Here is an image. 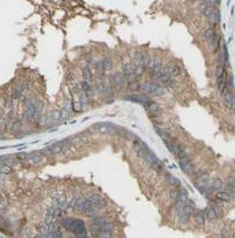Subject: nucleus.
<instances>
[{
    "instance_id": "obj_6",
    "label": "nucleus",
    "mask_w": 235,
    "mask_h": 238,
    "mask_svg": "<svg viewBox=\"0 0 235 238\" xmlns=\"http://www.w3.org/2000/svg\"><path fill=\"white\" fill-rule=\"evenodd\" d=\"M35 100L34 99H31L29 102H26V107H25V110H24L23 113V118L25 120H30V119H33V116H34V104H35Z\"/></svg>"
},
{
    "instance_id": "obj_19",
    "label": "nucleus",
    "mask_w": 235,
    "mask_h": 238,
    "mask_svg": "<svg viewBox=\"0 0 235 238\" xmlns=\"http://www.w3.org/2000/svg\"><path fill=\"white\" fill-rule=\"evenodd\" d=\"M62 212H63V211H62V209H60V208H59L58 205L53 204L51 208H49V209H48V212H47V213L56 218V217H58V215L62 214Z\"/></svg>"
},
{
    "instance_id": "obj_44",
    "label": "nucleus",
    "mask_w": 235,
    "mask_h": 238,
    "mask_svg": "<svg viewBox=\"0 0 235 238\" xmlns=\"http://www.w3.org/2000/svg\"><path fill=\"white\" fill-rule=\"evenodd\" d=\"M111 93H113V91H111V87H110V86H107V87L105 89V94H106V96L108 98L109 95H111Z\"/></svg>"
},
{
    "instance_id": "obj_43",
    "label": "nucleus",
    "mask_w": 235,
    "mask_h": 238,
    "mask_svg": "<svg viewBox=\"0 0 235 238\" xmlns=\"http://www.w3.org/2000/svg\"><path fill=\"white\" fill-rule=\"evenodd\" d=\"M5 106H6L7 109H12V108H13V98H10V99H7Z\"/></svg>"
},
{
    "instance_id": "obj_13",
    "label": "nucleus",
    "mask_w": 235,
    "mask_h": 238,
    "mask_svg": "<svg viewBox=\"0 0 235 238\" xmlns=\"http://www.w3.org/2000/svg\"><path fill=\"white\" fill-rule=\"evenodd\" d=\"M150 66H151V74L160 72L162 69V60L160 58H156L153 61L150 62Z\"/></svg>"
},
{
    "instance_id": "obj_18",
    "label": "nucleus",
    "mask_w": 235,
    "mask_h": 238,
    "mask_svg": "<svg viewBox=\"0 0 235 238\" xmlns=\"http://www.w3.org/2000/svg\"><path fill=\"white\" fill-rule=\"evenodd\" d=\"M57 205L62 209V211H65L69 206V200H67L66 196H60L57 198Z\"/></svg>"
},
{
    "instance_id": "obj_29",
    "label": "nucleus",
    "mask_w": 235,
    "mask_h": 238,
    "mask_svg": "<svg viewBox=\"0 0 235 238\" xmlns=\"http://www.w3.org/2000/svg\"><path fill=\"white\" fill-rule=\"evenodd\" d=\"M144 69H145V68H144L142 65H135V67H134V69H133V74H134L135 76L140 77V76L143 75Z\"/></svg>"
},
{
    "instance_id": "obj_33",
    "label": "nucleus",
    "mask_w": 235,
    "mask_h": 238,
    "mask_svg": "<svg viewBox=\"0 0 235 238\" xmlns=\"http://www.w3.org/2000/svg\"><path fill=\"white\" fill-rule=\"evenodd\" d=\"M72 109L74 110L75 112H81V111H82L83 107H82V103L80 102V100H75V101L73 102V104H72Z\"/></svg>"
},
{
    "instance_id": "obj_14",
    "label": "nucleus",
    "mask_w": 235,
    "mask_h": 238,
    "mask_svg": "<svg viewBox=\"0 0 235 238\" xmlns=\"http://www.w3.org/2000/svg\"><path fill=\"white\" fill-rule=\"evenodd\" d=\"M43 102L42 101H36L34 104V116H33V119H38L41 117V115H42V111H43Z\"/></svg>"
},
{
    "instance_id": "obj_26",
    "label": "nucleus",
    "mask_w": 235,
    "mask_h": 238,
    "mask_svg": "<svg viewBox=\"0 0 235 238\" xmlns=\"http://www.w3.org/2000/svg\"><path fill=\"white\" fill-rule=\"evenodd\" d=\"M142 57H143V52H134L133 53L132 58L135 65H142Z\"/></svg>"
},
{
    "instance_id": "obj_7",
    "label": "nucleus",
    "mask_w": 235,
    "mask_h": 238,
    "mask_svg": "<svg viewBox=\"0 0 235 238\" xmlns=\"http://www.w3.org/2000/svg\"><path fill=\"white\" fill-rule=\"evenodd\" d=\"M96 129H97L99 133H101V134H111V135H114V134L117 133L116 127H114L113 125H109V124L97 125Z\"/></svg>"
},
{
    "instance_id": "obj_2",
    "label": "nucleus",
    "mask_w": 235,
    "mask_h": 238,
    "mask_svg": "<svg viewBox=\"0 0 235 238\" xmlns=\"http://www.w3.org/2000/svg\"><path fill=\"white\" fill-rule=\"evenodd\" d=\"M202 14L207 18V21L212 23V24H216V23H218L220 21L219 10L217 9V7H215V6H208V7H206L202 10Z\"/></svg>"
},
{
    "instance_id": "obj_36",
    "label": "nucleus",
    "mask_w": 235,
    "mask_h": 238,
    "mask_svg": "<svg viewBox=\"0 0 235 238\" xmlns=\"http://www.w3.org/2000/svg\"><path fill=\"white\" fill-rule=\"evenodd\" d=\"M150 56L148 55V53H144L143 52V57H142V66H143L144 68L149 67L150 66Z\"/></svg>"
},
{
    "instance_id": "obj_12",
    "label": "nucleus",
    "mask_w": 235,
    "mask_h": 238,
    "mask_svg": "<svg viewBox=\"0 0 235 238\" xmlns=\"http://www.w3.org/2000/svg\"><path fill=\"white\" fill-rule=\"evenodd\" d=\"M147 109H148V112L151 115V116H158L159 113H160V108L159 106L155 103V102H149L148 104H147Z\"/></svg>"
},
{
    "instance_id": "obj_34",
    "label": "nucleus",
    "mask_w": 235,
    "mask_h": 238,
    "mask_svg": "<svg viewBox=\"0 0 235 238\" xmlns=\"http://www.w3.org/2000/svg\"><path fill=\"white\" fill-rule=\"evenodd\" d=\"M133 69H134V67L132 66V64H130V62H125V64H124V75H125V76L132 74Z\"/></svg>"
},
{
    "instance_id": "obj_16",
    "label": "nucleus",
    "mask_w": 235,
    "mask_h": 238,
    "mask_svg": "<svg viewBox=\"0 0 235 238\" xmlns=\"http://www.w3.org/2000/svg\"><path fill=\"white\" fill-rule=\"evenodd\" d=\"M203 215H205V218L208 219L209 221H214L217 219V215H216V213H215V211H214V209H212L211 206H208V208L205 210Z\"/></svg>"
},
{
    "instance_id": "obj_15",
    "label": "nucleus",
    "mask_w": 235,
    "mask_h": 238,
    "mask_svg": "<svg viewBox=\"0 0 235 238\" xmlns=\"http://www.w3.org/2000/svg\"><path fill=\"white\" fill-rule=\"evenodd\" d=\"M216 32H215V30L212 27H208L207 30H205L203 31V39L205 40H207L209 43H211L212 42V40H214V38H215V35H216Z\"/></svg>"
},
{
    "instance_id": "obj_21",
    "label": "nucleus",
    "mask_w": 235,
    "mask_h": 238,
    "mask_svg": "<svg viewBox=\"0 0 235 238\" xmlns=\"http://www.w3.org/2000/svg\"><path fill=\"white\" fill-rule=\"evenodd\" d=\"M223 189V181L222 179H215L211 184V191L212 192H219Z\"/></svg>"
},
{
    "instance_id": "obj_23",
    "label": "nucleus",
    "mask_w": 235,
    "mask_h": 238,
    "mask_svg": "<svg viewBox=\"0 0 235 238\" xmlns=\"http://www.w3.org/2000/svg\"><path fill=\"white\" fill-rule=\"evenodd\" d=\"M102 65H103V73H107L113 67V61H111V59L109 57H107V58H105L102 60Z\"/></svg>"
},
{
    "instance_id": "obj_4",
    "label": "nucleus",
    "mask_w": 235,
    "mask_h": 238,
    "mask_svg": "<svg viewBox=\"0 0 235 238\" xmlns=\"http://www.w3.org/2000/svg\"><path fill=\"white\" fill-rule=\"evenodd\" d=\"M179 160V166H181V169L183 170L186 175H193L194 174V168H193V164L190 160V157L185 153L182 157L178 158Z\"/></svg>"
},
{
    "instance_id": "obj_20",
    "label": "nucleus",
    "mask_w": 235,
    "mask_h": 238,
    "mask_svg": "<svg viewBox=\"0 0 235 238\" xmlns=\"http://www.w3.org/2000/svg\"><path fill=\"white\" fill-rule=\"evenodd\" d=\"M49 119L51 123H57L59 120H62V115L59 110H52L50 115H49Z\"/></svg>"
},
{
    "instance_id": "obj_35",
    "label": "nucleus",
    "mask_w": 235,
    "mask_h": 238,
    "mask_svg": "<svg viewBox=\"0 0 235 238\" xmlns=\"http://www.w3.org/2000/svg\"><path fill=\"white\" fill-rule=\"evenodd\" d=\"M127 86H128V89H130L131 91H138L139 90V86H140V82H139V79H136V81H133V82L127 83Z\"/></svg>"
},
{
    "instance_id": "obj_10",
    "label": "nucleus",
    "mask_w": 235,
    "mask_h": 238,
    "mask_svg": "<svg viewBox=\"0 0 235 238\" xmlns=\"http://www.w3.org/2000/svg\"><path fill=\"white\" fill-rule=\"evenodd\" d=\"M222 95H223V98H224L225 104H226L227 107L234 109V93H233V91L227 90L224 94H222Z\"/></svg>"
},
{
    "instance_id": "obj_25",
    "label": "nucleus",
    "mask_w": 235,
    "mask_h": 238,
    "mask_svg": "<svg viewBox=\"0 0 235 238\" xmlns=\"http://www.w3.org/2000/svg\"><path fill=\"white\" fill-rule=\"evenodd\" d=\"M106 222V219L102 218V217H94L91 221V226H97V227H101Z\"/></svg>"
},
{
    "instance_id": "obj_28",
    "label": "nucleus",
    "mask_w": 235,
    "mask_h": 238,
    "mask_svg": "<svg viewBox=\"0 0 235 238\" xmlns=\"http://www.w3.org/2000/svg\"><path fill=\"white\" fill-rule=\"evenodd\" d=\"M169 69H171V76H174V77H177V76H179L182 74L181 68L178 67V66H176V65L169 66Z\"/></svg>"
},
{
    "instance_id": "obj_22",
    "label": "nucleus",
    "mask_w": 235,
    "mask_h": 238,
    "mask_svg": "<svg viewBox=\"0 0 235 238\" xmlns=\"http://www.w3.org/2000/svg\"><path fill=\"white\" fill-rule=\"evenodd\" d=\"M194 220L195 222L199 225V226H203L205 225V221H206V218L203 215V212H196L194 214Z\"/></svg>"
},
{
    "instance_id": "obj_40",
    "label": "nucleus",
    "mask_w": 235,
    "mask_h": 238,
    "mask_svg": "<svg viewBox=\"0 0 235 238\" xmlns=\"http://www.w3.org/2000/svg\"><path fill=\"white\" fill-rule=\"evenodd\" d=\"M178 194H179V192L178 191H176V189H173V191H171V193H169V197H171V200H176L178 196Z\"/></svg>"
},
{
    "instance_id": "obj_32",
    "label": "nucleus",
    "mask_w": 235,
    "mask_h": 238,
    "mask_svg": "<svg viewBox=\"0 0 235 238\" xmlns=\"http://www.w3.org/2000/svg\"><path fill=\"white\" fill-rule=\"evenodd\" d=\"M217 198H218V200H220L222 202H228V201L232 197H231V196H229V195L226 192H218Z\"/></svg>"
},
{
    "instance_id": "obj_1",
    "label": "nucleus",
    "mask_w": 235,
    "mask_h": 238,
    "mask_svg": "<svg viewBox=\"0 0 235 238\" xmlns=\"http://www.w3.org/2000/svg\"><path fill=\"white\" fill-rule=\"evenodd\" d=\"M76 208L80 210L81 212L85 213L86 215L93 217V215L96 214V206L89 201V198H80L77 201Z\"/></svg>"
},
{
    "instance_id": "obj_11",
    "label": "nucleus",
    "mask_w": 235,
    "mask_h": 238,
    "mask_svg": "<svg viewBox=\"0 0 235 238\" xmlns=\"http://www.w3.org/2000/svg\"><path fill=\"white\" fill-rule=\"evenodd\" d=\"M186 201H188V194H186V192L183 189V192H179L177 198L175 200V208H176V211H177L178 209H181L184 204L186 203Z\"/></svg>"
},
{
    "instance_id": "obj_17",
    "label": "nucleus",
    "mask_w": 235,
    "mask_h": 238,
    "mask_svg": "<svg viewBox=\"0 0 235 238\" xmlns=\"http://www.w3.org/2000/svg\"><path fill=\"white\" fill-rule=\"evenodd\" d=\"M79 100L82 103V107L83 108H86L89 106V103H90V98L87 96V94H86L84 91H81L80 93H79Z\"/></svg>"
},
{
    "instance_id": "obj_37",
    "label": "nucleus",
    "mask_w": 235,
    "mask_h": 238,
    "mask_svg": "<svg viewBox=\"0 0 235 238\" xmlns=\"http://www.w3.org/2000/svg\"><path fill=\"white\" fill-rule=\"evenodd\" d=\"M219 41H220V36H219L218 34H216V35H215V38H214V40H212V42L210 43V45L212 47V49H214V50H217V49H218Z\"/></svg>"
},
{
    "instance_id": "obj_41",
    "label": "nucleus",
    "mask_w": 235,
    "mask_h": 238,
    "mask_svg": "<svg viewBox=\"0 0 235 238\" xmlns=\"http://www.w3.org/2000/svg\"><path fill=\"white\" fill-rule=\"evenodd\" d=\"M69 111H67L66 109H62V111H60V115H62V119H67L69 117Z\"/></svg>"
},
{
    "instance_id": "obj_5",
    "label": "nucleus",
    "mask_w": 235,
    "mask_h": 238,
    "mask_svg": "<svg viewBox=\"0 0 235 238\" xmlns=\"http://www.w3.org/2000/svg\"><path fill=\"white\" fill-rule=\"evenodd\" d=\"M63 142H60V143H55V144H52L50 146L46 147V149H43V150H41V154H43V155H55V154H57L59 153L62 150H63Z\"/></svg>"
},
{
    "instance_id": "obj_24",
    "label": "nucleus",
    "mask_w": 235,
    "mask_h": 238,
    "mask_svg": "<svg viewBox=\"0 0 235 238\" xmlns=\"http://www.w3.org/2000/svg\"><path fill=\"white\" fill-rule=\"evenodd\" d=\"M82 75H83L84 81H90V78H91V76H92V73H91V69H90V67H89L87 65H85L84 67L82 68Z\"/></svg>"
},
{
    "instance_id": "obj_3",
    "label": "nucleus",
    "mask_w": 235,
    "mask_h": 238,
    "mask_svg": "<svg viewBox=\"0 0 235 238\" xmlns=\"http://www.w3.org/2000/svg\"><path fill=\"white\" fill-rule=\"evenodd\" d=\"M18 159L21 160H25L30 163L32 164H39L43 161V154H41L40 152H33L30 153V154H26V153H19L18 154Z\"/></svg>"
},
{
    "instance_id": "obj_27",
    "label": "nucleus",
    "mask_w": 235,
    "mask_h": 238,
    "mask_svg": "<svg viewBox=\"0 0 235 238\" xmlns=\"http://www.w3.org/2000/svg\"><path fill=\"white\" fill-rule=\"evenodd\" d=\"M10 172H12V167L10 166H8L6 163H0V174L1 175H8Z\"/></svg>"
},
{
    "instance_id": "obj_8",
    "label": "nucleus",
    "mask_w": 235,
    "mask_h": 238,
    "mask_svg": "<svg viewBox=\"0 0 235 238\" xmlns=\"http://www.w3.org/2000/svg\"><path fill=\"white\" fill-rule=\"evenodd\" d=\"M125 82H126V81H125V75L123 73L117 72V73L114 74V76H113V83H114L115 87H116L117 90H121Z\"/></svg>"
},
{
    "instance_id": "obj_9",
    "label": "nucleus",
    "mask_w": 235,
    "mask_h": 238,
    "mask_svg": "<svg viewBox=\"0 0 235 238\" xmlns=\"http://www.w3.org/2000/svg\"><path fill=\"white\" fill-rule=\"evenodd\" d=\"M89 201L91 202L96 208H103V206H106V200L102 197V196H100V195H91L90 197H89Z\"/></svg>"
},
{
    "instance_id": "obj_30",
    "label": "nucleus",
    "mask_w": 235,
    "mask_h": 238,
    "mask_svg": "<svg viewBox=\"0 0 235 238\" xmlns=\"http://www.w3.org/2000/svg\"><path fill=\"white\" fill-rule=\"evenodd\" d=\"M21 128H22V121L21 120H15L10 126V130L13 133H17L21 130Z\"/></svg>"
},
{
    "instance_id": "obj_45",
    "label": "nucleus",
    "mask_w": 235,
    "mask_h": 238,
    "mask_svg": "<svg viewBox=\"0 0 235 238\" xmlns=\"http://www.w3.org/2000/svg\"><path fill=\"white\" fill-rule=\"evenodd\" d=\"M97 67L98 69H99V72H101V73H103V65H102V61H99L97 64Z\"/></svg>"
},
{
    "instance_id": "obj_39",
    "label": "nucleus",
    "mask_w": 235,
    "mask_h": 238,
    "mask_svg": "<svg viewBox=\"0 0 235 238\" xmlns=\"http://www.w3.org/2000/svg\"><path fill=\"white\" fill-rule=\"evenodd\" d=\"M72 104H73V102L70 101V100H66L65 103H64V109H66L67 111L70 112V111L73 110V109H72Z\"/></svg>"
},
{
    "instance_id": "obj_42",
    "label": "nucleus",
    "mask_w": 235,
    "mask_h": 238,
    "mask_svg": "<svg viewBox=\"0 0 235 238\" xmlns=\"http://www.w3.org/2000/svg\"><path fill=\"white\" fill-rule=\"evenodd\" d=\"M47 123H48V118L47 117H40V118L38 119V124L40 125V126L47 125Z\"/></svg>"
},
{
    "instance_id": "obj_38",
    "label": "nucleus",
    "mask_w": 235,
    "mask_h": 238,
    "mask_svg": "<svg viewBox=\"0 0 235 238\" xmlns=\"http://www.w3.org/2000/svg\"><path fill=\"white\" fill-rule=\"evenodd\" d=\"M111 236V231H105V230H100L99 234H98V237H102V238H108Z\"/></svg>"
},
{
    "instance_id": "obj_46",
    "label": "nucleus",
    "mask_w": 235,
    "mask_h": 238,
    "mask_svg": "<svg viewBox=\"0 0 235 238\" xmlns=\"http://www.w3.org/2000/svg\"><path fill=\"white\" fill-rule=\"evenodd\" d=\"M0 189H1V187H0Z\"/></svg>"
},
{
    "instance_id": "obj_31",
    "label": "nucleus",
    "mask_w": 235,
    "mask_h": 238,
    "mask_svg": "<svg viewBox=\"0 0 235 238\" xmlns=\"http://www.w3.org/2000/svg\"><path fill=\"white\" fill-rule=\"evenodd\" d=\"M167 181H168L169 185H172V186H174V187L181 186L179 180H178L176 177H174V176H168V177H167Z\"/></svg>"
}]
</instances>
